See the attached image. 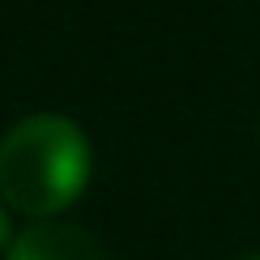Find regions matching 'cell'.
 I'll return each instance as SVG.
<instances>
[{"label":"cell","instance_id":"4","mask_svg":"<svg viewBox=\"0 0 260 260\" xmlns=\"http://www.w3.org/2000/svg\"><path fill=\"white\" fill-rule=\"evenodd\" d=\"M256 260H260V256H256Z\"/></svg>","mask_w":260,"mask_h":260},{"label":"cell","instance_id":"1","mask_svg":"<svg viewBox=\"0 0 260 260\" xmlns=\"http://www.w3.org/2000/svg\"><path fill=\"white\" fill-rule=\"evenodd\" d=\"M90 183V141L64 115H30L0 141V197L17 213H60Z\"/></svg>","mask_w":260,"mask_h":260},{"label":"cell","instance_id":"2","mask_svg":"<svg viewBox=\"0 0 260 260\" xmlns=\"http://www.w3.org/2000/svg\"><path fill=\"white\" fill-rule=\"evenodd\" d=\"M5 260H107L103 243L90 231L69 222H43L21 231Z\"/></svg>","mask_w":260,"mask_h":260},{"label":"cell","instance_id":"3","mask_svg":"<svg viewBox=\"0 0 260 260\" xmlns=\"http://www.w3.org/2000/svg\"><path fill=\"white\" fill-rule=\"evenodd\" d=\"M5 239H9V218H5V209H0V247H5Z\"/></svg>","mask_w":260,"mask_h":260}]
</instances>
